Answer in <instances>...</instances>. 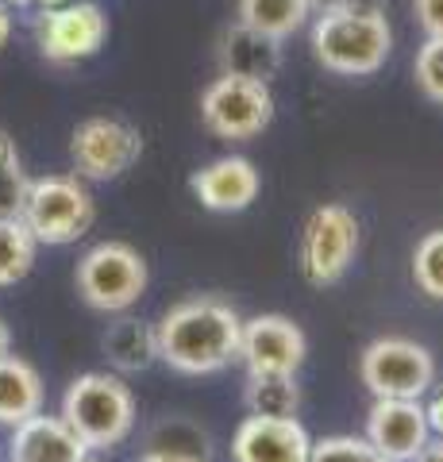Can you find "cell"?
Masks as SVG:
<instances>
[{
  "label": "cell",
  "instance_id": "obj_22",
  "mask_svg": "<svg viewBox=\"0 0 443 462\" xmlns=\"http://www.w3.org/2000/svg\"><path fill=\"white\" fill-rule=\"evenodd\" d=\"M27 173L20 162L16 139L8 132H0V216H20L23 212V197H27Z\"/></svg>",
  "mask_w": 443,
  "mask_h": 462
},
{
  "label": "cell",
  "instance_id": "obj_9",
  "mask_svg": "<svg viewBox=\"0 0 443 462\" xmlns=\"http://www.w3.org/2000/svg\"><path fill=\"white\" fill-rule=\"evenodd\" d=\"M108 39V16L97 0H66L59 8H39L35 42L42 62L78 66L93 58Z\"/></svg>",
  "mask_w": 443,
  "mask_h": 462
},
{
  "label": "cell",
  "instance_id": "obj_12",
  "mask_svg": "<svg viewBox=\"0 0 443 462\" xmlns=\"http://www.w3.org/2000/svg\"><path fill=\"white\" fill-rule=\"evenodd\" d=\"M312 436L297 416H243L232 436V462H309Z\"/></svg>",
  "mask_w": 443,
  "mask_h": 462
},
{
  "label": "cell",
  "instance_id": "obj_15",
  "mask_svg": "<svg viewBox=\"0 0 443 462\" xmlns=\"http://www.w3.org/2000/svg\"><path fill=\"white\" fill-rule=\"evenodd\" d=\"M89 447H85L74 428L62 416H27L23 424L12 428L8 462H85Z\"/></svg>",
  "mask_w": 443,
  "mask_h": 462
},
{
  "label": "cell",
  "instance_id": "obj_1",
  "mask_svg": "<svg viewBox=\"0 0 443 462\" xmlns=\"http://www.w3.org/2000/svg\"><path fill=\"white\" fill-rule=\"evenodd\" d=\"M239 312L220 297H189L154 324L159 363L178 374H189V378L227 370L239 358Z\"/></svg>",
  "mask_w": 443,
  "mask_h": 462
},
{
  "label": "cell",
  "instance_id": "obj_5",
  "mask_svg": "<svg viewBox=\"0 0 443 462\" xmlns=\"http://www.w3.org/2000/svg\"><path fill=\"white\" fill-rule=\"evenodd\" d=\"M74 282H78V293L89 309L127 312V309L139 305L143 293H147L151 270H147V258H143L132 243L108 239V243H97V247H89L81 254Z\"/></svg>",
  "mask_w": 443,
  "mask_h": 462
},
{
  "label": "cell",
  "instance_id": "obj_29",
  "mask_svg": "<svg viewBox=\"0 0 443 462\" xmlns=\"http://www.w3.org/2000/svg\"><path fill=\"white\" fill-rule=\"evenodd\" d=\"M412 462H443V436H428V443L412 455Z\"/></svg>",
  "mask_w": 443,
  "mask_h": 462
},
{
  "label": "cell",
  "instance_id": "obj_17",
  "mask_svg": "<svg viewBox=\"0 0 443 462\" xmlns=\"http://www.w3.org/2000/svg\"><path fill=\"white\" fill-rule=\"evenodd\" d=\"M42 378L39 370L20 355H5L0 358V424L16 428L27 416L42 412Z\"/></svg>",
  "mask_w": 443,
  "mask_h": 462
},
{
  "label": "cell",
  "instance_id": "obj_20",
  "mask_svg": "<svg viewBox=\"0 0 443 462\" xmlns=\"http://www.w3.org/2000/svg\"><path fill=\"white\" fill-rule=\"evenodd\" d=\"M243 404L251 416H297V409H301L297 374H247Z\"/></svg>",
  "mask_w": 443,
  "mask_h": 462
},
{
  "label": "cell",
  "instance_id": "obj_3",
  "mask_svg": "<svg viewBox=\"0 0 443 462\" xmlns=\"http://www.w3.org/2000/svg\"><path fill=\"white\" fill-rule=\"evenodd\" d=\"M62 420L89 451L120 447L135 428V393L116 374L89 370L74 378L62 393Z\"/></svg>",
  "mask_w": 443,
  "mask_h": 462
},
{
  "label": "cell",
  "instance_id": "obj_10",
  "mask_svg": "<svg viewBox=\"0 0 443 462\" xmlns=\"http://www.w3.org/2000/svg\"><path fill=\"white\" fill-rule=\"evenodd\" d=\"M69 158L81 181H116L143 158V135L116 116H89L69 135Z\"/></svg>",
  "mask_w": 443,
  "mask_h": 462
},
{
  "label": "cell",
  "instance_id": "obj_14",
  "mask_svg": "<svg viewBox=\"0 0 443 462\" xmlns=\"http://www.w3.org/2000/svg\"><path fill=\"white\" fill-rule=\"evenodd\" d=\"M189 189H193L197 200H201V208L232 216V212H243L259 200L263 178H259V170H254L251 158L224 154V158H217V162H208V166H201L193 173Z\"/></svg>",
  "mask_w": 443,
  "mask_h": 462
},
{
  "label": "cell",
  "instance_id": "obj_2",
  "mask_svg": "<svg viewBox=\"0 0 443 462\" xmlns=\"http://www.w3.org/2000/svg\"><path fill=\"white\" fill-rule=\"evenodd\" d=\"M312 58L336 78H374L393 54V27L385 12L332 8L317 12L309 27Z\"/></svg>",
  "mask_w": 443,
  "mask_h": 462
},
{
  "label": "cell",
  "instance_id": "obj_25",
  "mask_svg": "<svg viewBox=\"0 0 443 462\" xmlns=\"http://www.w3.org/2000/svg\"><path fill=\"white\" fill-rule=\"evenodd\" d=\"M412 78H417V89L432 100V105H443V35H428L417 47Z\"/></svg>",
  "mask_w": 443,
  "mask_h": 462
},
{
  "label": "cell",
  "instance_id": "obj_13",
  "mask_svg": "<svg viewBox=\"0 0 443 462\" xmlns=\"http://www.w3.org/2000/svg\"><path fill=\"white\" fill-rule=\"evenodd\" d=\"M428 420L420 401L401 397H374L366 412V439L390 462H412V455L428 443Z\"/></svg>",
  "mask_w": 443,
  "mask_h": 462
},
{
  "label": "cell",
  "instance_id": "obj_8",
  "mask_svg": "<svg viewBox=\"0 0 443 462\" xmlns=\"http://www.w3.org/2000/svg\"><path fill=\"white\" fill-rule=\"evenodd\" d=\"M355 254H359V216L347 205H320L309 212L301 227V273L309 285L328 289L343 282L351 270Z\"/></svg>",
  "mask_w": 443,
  "mask_h": 462
},
{
  "label": "cell",
  "instance_id": "obj_18",
  "mask_svg": "<svg viewBox=\"0 0 443 462\" xmlns=\"http://www.w3.org/2000/svg\"><path fill=\"white\" fill-rule=\"evenodd\" d=\"M312 20L309 0H235V23L285 42Z\"/></svg>",
  "mask_w": 443,
  "mask_h": 462
},
{
  "label": "cell",
  "instance_id": "obj_21",
  "mask_svg": "<svg viewBox=\"0 0 443 462\" xmlns=\"http://www.w3.org/2000/svg\"><path fill=\"white\" fill-rule=\"evenodd\" d=\"M39 243L20 216H0V289L23 282L35 266Z\"/></svg>",
  "mask_w": 443,
  "mask_h": 462
},
{
  "label": "cell",
  "instance_id": "obj_16",
  "mask_svg": "<svg viewBox=\"0 0 443 462\" xmlns=\"http://www.w3.org/2000/svg\"><path fill=\"white\" fill-rule=\"evenodd\" d=\"M281 69V42L266 39L243 23H232L220 35V74L254 78V81H274Z\"/></svg>",
  "mask_w": 443,
  "mask_h": 462
},
{
  "label": "cell",
  "instance_id": "obj_30",
  "mask_svg": "<svg viewBox=\"0 0 443 462\" xmlns=\"http://www.w3.org/2000/svg\"><path fill=\"white\" fill-rule=\"evenodd\" d=\"M8 39H12V5L0 0V51L8 47Z\"/></svg>",
  "mask_w": 443,
  "mask_h": 462
},
{
  "label": "cell",
  "instance_id": "obj_27",
  "mask_svg": "<svg viewBox=\"0 0 443 462\" xmlns=\"http://www.w3.org/2000/svg\"><path fill=\"white\" fill-rule=\"evenodd\" d=\"M424 397H428V404H424L428 431H432V436H443V385H432Z\"/></svg>",
  "mask_w": 443,
  "mask_h": 462
},
{
  "label": "cell",
  "instance_id": "obj_32",
  "mask_svg": "<svg viewBox=\"0 0 443 462\" xmlns=\"http://www.w3.org/2000/svg\"><path fill=\"white\" fill-rule=\"evenodd\" d=\"M309 8H312V16H317V12H332V8H347V0H309Z\"/></svg>",
  "mask_w": 443,
  "mask_h": 462
},
{
  "label": "cell",
  "instance_id": "obj_33",
  "mask_svg": "<svg viewBox=\"0 0 443 462\" xmlns=\"http://www.w3.org/2000/svg\"><path fill=\"white\" fill-rule=\"evenodd\" d=\"M8 351H12V336H8V324L0 320V358H5Z\"/></svg>",
  "mask_w": 443,
  "mask_h": 462
},
{
  "label": "cell",
  "instance_id": "obj_19",
  "mask_svg": "<svg viewBox=\"0 0 443 462\" xmlns=\"http://www.w3.org/2000/svg\"><path fill=\"white\" fill-rule=\"evenodd\" d=\"M105 355L120 374H139L151 363H159V346H154V328H147L135 316H124L105 331Z\"/></svg>",
  "mask_w": 443,
  "mask_h": 462
},
{
  "label": "cell",
  "instance_id": "obj_31",
  "mask_svg": "<svg viewBox=\"0 0 443 462\" xmlns=\"http://www.w3.org/2000/svg\"><path fill=\"white\" fill-rule=\"evenodd\" d=\"M385 5H390V0H347V8H355V12H385Z\"/></svg>",
  "mask_w": 443,
  "mask_h": 462
},
{
  "label": "cell",
  "instance_id": "obj_24",
  "mask_svg": "<svg viewBox=\"0 0 443 462\" xmlns=\"http://www.w3.org/2000/svg\"><path fill=\"white\" fill-rule=\"evenodd\" d=\"M309 462H390L366 436H324L312 439Z\"/></svg>",
  "mask_w": 443,
  "mask_h": 462
},
{
  "label": "cell",
  "instance_id": "obj_28",
  "mask_svg": "<svg viewBox=\"0 0 443 462\" xmlns=\"http://www.w3.org/2000/svg\"><path fill=\"white\" fill-rule=\"evenodd\" d=\"M135 462H205L197 451H181V447H151Z\"/></svg>",
  "mask_w": 443,
  "mask_h": 462
},
{
  "label": "cell",
  "instance_id": "obj_4",
  "mask_svg": "<svg viewBox=\"0 0 443 462\" xmlns=\"http://www.w3.org/2000/svg\"><path fill=\"white\" fill-rule=\"evenodd\" d=\"M20 220L47 247L78 243L97 220V200L78 173H47V178L27 181Z\"/></svg>",
  "mask_w": 443,
  "mask_h": 462
},
{
  "label": "cell",
  "instance_id": "obj_6",
  "mask_svg": "<svg viewBox=\"0 0 443 462\" xmlns=\"http://www.w3.org/2000/svg\"><path fill=\"white\" fill-rule=\"evenodd\" d=\"M274 120V93L266 81L220 74L201 93V124L224 143H247L263 135Z\"/></svg>",
  "mask_w": 443,
  "mask_h": 462
},
{
  "label": "cell",
  "instance_id": "obj_34",
  "mask_svg": "<svg viewBox=\"0 0 443 462\" xmlns=\"http://www.w3.org/2000/svg\"><path fill=\"white\" fill-rule=\"evenodd\" d=\"M85 462H97V458H85Z\"/></svg>",
  "mask_w": 443,
  "mask_h": 462
},
{
  "label": "cell",
  "instance_id": "obj_7",
  "mask_svg": "<svg viewBox=\"0 0 443 462\" xmlns=\"http://www.w3.org/2000/svg\"><path fill=\"white\" fill-rule=\"evenodd\" d=\"M359 382L370 389V397L420 401L428 389L436 385V358L417 339L382 336V339L363 346Z\"/></svg>",
  "mask_w": 443,
  "mask_h": 462
},
{
  "label": "cell",
  "instance_id": "obj_26",
  "mask_svg": "<svg viewBox=\"0 0 443 462\" xmlns=\"http://www.w3.org/2000/svg\"><path fill=\"white\" fill-rule=\"evenodd\" d=\"M412 16L424 35H443V0H412Z\"/></svg>",
  "mask_w": 443,
  "mask_h": 462
},
{
  "label": "cell",
  "instance_id": "obj_11",
  "mask_svg": "<svg viewBox=\"0 0 443 462\" xmlns=\"http://www.w3.org/2000/svg\"><path fill=\"white\" fill-rule=\"evenodd\" d=\"M309 355V339L301 324L281 312H263L243 320L239 358L247 374H297Z\"/></svg>",
  "mask_w": 443,
  "mask_h": 462
},
{
  "label": "cell",
  "instance_id": "obj_23",
  "mask_svg": "<svg viewBox=\"0 0 443 462\" xmlns=\"http://www.w3.org/2000/svg\"><path fill=\"white\" fill-rule=\"evenodd\" d=\"M412 282L424 297L443 300V227L428 231L412 251Z\"/></svg>",
  "mask_w": 443,
  "mask_h": 462
}]
</instances>
